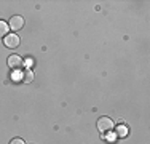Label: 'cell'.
Returning <instances> with one entry per match:
<instances>
[{"instance_id":"cell-1","label":"cell","mask_w":150,"mask_h":144,"mask_svg":"<svg viewBox=\"0 0 150 144\" xmlns=\"http://www.w3.org/2000/svg\"><path fill=\"white\" fill-rule=\"evenodd\" d=\"M98 130L101 133H109L113 130V120L109 117H101L98 120Z\"/></svg>"},{"instance_id":"cell-2","label":"cell","mask_w":150,"mask_h":144,"mask_svg":"<svg viewBox=\"0 0 150 144\" xmlns=\"http://www.w3.org/2000/svg\"><path fill=\"white\" fill-rule=\"evenodd\" d=\"M8 27L13 29V31H19V29L24 27V18L19 16V14H15V16L10 18V23H8Z\"/></svg>"},{"instance_id":"cell-3","label":"cell","mask_w":150,"mask_h":144,"mask_svg":"<svg viewBox=\"0 0 150 144\" xmlns=\"http://www.w3.org/2000/svg\"><path fill=\"white\" fill-rule=\"evenodd\" d=\"M3 43H5V46H8V48H16V46L19 45V37L15 34H8L3 38Z\"/></svg>"},{"instance_id":"cell-4","label":"cell","mask_w":150,"mask_h":144,"mask_svg":"<svg viewBox=\"0 0 150 144\" xmlns=\"http://www.w3.org/2000/svg\"><path fill=\"white\" fill-rule=\"evenodd\" d=\"M8 66L11 67V69L18 71V69H21V67H23V59H21L18 55H11V56L8 58Z\"/></svg>"},{"instance_id":"cell-5","label":"cell","mask_w":150,"mask_h":144,"mask_svg":"<svg viewBox=\"0 0 150 144\" xmlns=\"http://www.w3.org/2000/svg\"><path fill=\"white\" fill-rule=\"evenodd\" d=\"M21 80L26 82V83H30L32 80H34V74H32V71L29 67H26V69L23 71V74H21Z\"/></svg>"},{"instance_id":"cell-6","label":"cell","mask_w":150,"mask_h":144,"mask_svg":"<svg viewBox=\"0 0 150 144\" xmlns=\"http://www.w3.org/2000/svg\"><path fill=\"white\" fill-rule=\"evenodd\" d=\"M8 31H10L8 24H6L5 21H0V38H5L6 35H8Z\"/></svg>"},{"instance_id":"cell-7","label":"cell","mask_w":150,"mask_h":144,"mask_svg":"<svg viewBox=\"0 0 150 144\" xmlns=\"http://www.w3.org/2000/svg\"><path fill=\"white\" fill-rule=\"evenodd\" d=\"M117 135H118L120 138H125V136L128 135V128L125 127V125H120V127L117 128Z\"/></svg>"},{"instance_id":"cell-8","label":"cell","mask_w":150,"mask_h":144,"mask_svg":"<svg viewBox=\"0 0 150 144\" xmlns=\"http://www.w3.org/2000/svg\"><path fill=\"white\" fill-rule=\"evenodd\" d=\"M10 144H26V143H24L21 138H15V139H11V141H10Z\"/></svg>"}]
</instances>
